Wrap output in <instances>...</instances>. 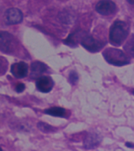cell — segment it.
Returning <instances> with one entry per match:
<instances>
[{
    "mask_svg": "<svg viewBox=\"0 0 134 151\" xmlns=\"http://www.w3.org/2000/svg\"><path fill=\"white\" fill-rule=\"evenodd\" d=\"M10 72L14 77L21 79V78L25 77L26 76L28 75V66L24 61L17 62V63L13 64L11 65Z\"/></svg>",
    "mask_w": 134,
    "mask_h": 151,
    "instance_id": "obj_7",
    "label": "cell"
},
{
    "mask_svg": "<svg viewBox=\"0 0 134 151\" xmlns=\"http://www.w3.org/2000/svg\"><path fill=\"white\" fill-rule=\"evenodd\" d=\"M129 30V25L125 22L121 21H115L110 29V42L114 46H120L126 40Z\"/></svg>",
    "mask_w": 134,
    "mask_h": 151,
    "instance_id": "obj_1",
    "label": "cell"
},
{
    "mask_svg": "<svg viewBox=\"0 0 134 151\" xmlns=\"http://www.w3.org/2000/svg\"><path fill=\"white\" fill-rule=\"evenodd\" d=\"M5 18L8 24H17L23 20V14L19 9L9 8L5 13Z\"/></svg>",
    "mask_w": 134,
    "mask_h": 151,
    "instance_id": "obj_6",
    "label": "cell"
},
{
    "mask_svg": "<svg viewBox=\"0 0 134 151\" xmlns=\"http://www.w3.org/2000/svg\"><path fill=\"white\" fill-rule=\"evenodd\" d=\"M38 128L40 130V131H42L43 132H51L52 130H53V127L51 126H50L49 124H47L46 123L43 122H40L38 123Z\"/></svg>",
    "mask_w": 134,
    "mask_h": 151,
    "instance_id": "obj_14",
    "label": "cell"
},
{
    "mask_svg": "<svg viewBox=\"0 0 134 151\" xmlns=\"http://www.w3.org/2000/svg\"><path fill=\"white\" fill-rule=\"evenodd\" d=\"M47 69V65L41 61H33L31 65V76L33 78H36L44 73Z\"/></svg>",
    "mask_w": 134,
    "mask_h": 151,
    "instance_id": "obj_9",
    "label": "cell"
},
{
    "mask_svg": "<svg viewBox=\"0 0 134 151\" xmlns=\"http://www.w3.org/2000/svg\"><path fill=\"white\" fill-rule=\"evenodd\" d=\"M35 85L40 92L48 93L54 87V82L50 76H41L36 80Z\"/></svg>",
    "mask_w": 134,
    "mask_h": 151,
    "instance_id": "obj_8",
    "label": "cell"
},
{
    "mask_svg": "<svg viewBox=\"0 0 134 151\" xmlns=\"http://www.w3.org/2000/svg\"><path fill=\"white\" fill-rule=\"evenodd\" d=\"M127 2H129V3H130V4H134V0H127Z\"/></svg>",
    "mask_w": 134,
    "mask_h": 151,
    "instance_id": "obj_18",
    "label": "cell"
},
{
    "mask_svg": "<svg viewBox=\"0 0 134 151\" xmlns=\"http://www.w3.org/2000/svg\"><path fill=\"white\" fill-rule=\"evenodd\" d=\"M8 68V61L3 57H0V76L3 75Z\"/></svg>",
    "mask_w": 134,
    "mask_h": 151,
    "instance_id": "obj_13",
    "label": "cell"
},
{
    "mask_svg": "<svg viewBox=\"0 0 134 151\" xmlns=\"http://www.w3.org/2000/svg\"><path fill=\"white\" fill-rule=\"evenodd\" d=\"M133 94H134V90H133Z\"/></svg>",
    "mask_w": 134,
    "mask_h": 151,
    "instance_id": "obj_20",
    "label": "cell"
},
{
    "mask_svg": "<svg viewBox=\"0 0 134 151\" xmlns=\"http://www.w3.org/2000/svg\"><path fill=\"white\" fill-rule=\"evenodd\" d=\"M17 40L10 33L0 31V50L7 54H12L16 50Z\"/></svg>",
    "mask_w": 134,
    "mask_h": 151,
    "instance_id": "obj_3",
    "label": "cell"
},
{
    "mask_svg": "<svg viewBox=\"0 0 134 151\" xmlns=\"http://www.w3.org/2000/svg\"><path fill=\"white\" fill-rule=\"evenodd\" d=\"M81 45L88 51L96 52L99 51L102 47H104V43L99 40L95 39L92 35H85L81 40Z\"/></svg>",
    "mask_w": 134,
    "mask_h": 151,
    "instance_id": "obj_5",
    "label": "cell"
},
{
    "mask_svg": "<svg viewBox=\"0 0 134 151\" xmlns=\"http://www.w3.org/2000/svg\"><path fill=\"white\" fill-rule=\"evenodd\" d=\"M96 10L104 16H109L115 12L116 4L111 0H100L96 6Z\"/></svg>",
    "mask_w": 134,
    "mask_h": 151,
    "instance_id": "obj_4",
    "label": "cell"
},
{
    "mask_svg": "<svg viewBox=\"0 0 134 151\" xmlns=\"http://www.w3.org/2000/svg\"><path fill=\"white\" fill-rule=\"evenodd\" d=\"M124 50L130 56L134 58V34L131 35L124 45Z\"/></svg>",
    "mask_w": 134,
    "mask_h": 151,
    "instance_id": "obj_12",
    "label": "cell"
},
{
    "mask_svg": "<svg viewBox=\"0 0 134 151\" xmlns=\"http://www.w3.org/2000/svg\"><path fill=\"white\" fill-rule=\"evenodd\" d=\"M45 113H47L48 115L54 116H59V117H66L67 114L66 109L61 107H52L48 109H46Z\"/></svg>",
    "mask_w": 134,
    "mask_h": 151,
    "instance_id": "obj_11",
    "label": "cell"
},
{
    "mask_svg": "<svg viewBox=\"0 0 134 151\" xmlns=\"http://www.w3.org/2000/svg\"><path fill=\"white\" fill-rule=\"evenodd\" d=\"M103 55L108 63L115 66H123L130 64V59L125 52L119 49L109 47L104 50Z\"/></svg>",
    "mask_w": 134,
    "mask_h": 151,
    "instance_id": "obj_2",
    "label": "cell"
},
{
    "mask_svg": "<svg viewBox=\"0 0 134 151\" xmlns=\"http://www.w3.org/2000/svg\"><path fill=\"white\" fill-rule=\"evenodd\" d=\"M70 82L72 83H76L78 82V73H75L74 71L71 72L70 74Z\"/></svg>",
    "mask_w": 134,
    "mask_h": 151,
    "instance_id": "obj_15",
    "label": "cell"
},
{
    "mask_svg": "<svg viewBox=\"0 0 134 151\" xmlns=\"http://www.w3.org/2000/svg\"><path fill=\"white\" fill-rule=\"evenodd\" d=\"M0 150H2V148H1V147H0Z\"/></svg>",
    "mask_w": 134,
    "mask_h": 151,
    "instance_id": "obj_19",
    "label": "cell"
},
{
    "mask_svg": "<svg viewBox=\"0 0 134 151\" xmlns=\"http://www.w3.org/2000/svg\"><path fill=\"white\" fill-rule=\"evenodd\" d=\"M25 89V85L24 84V83H18V84L17 85L16 87H15V91H16L17 93H21V92H23Z\"/></svg>",
    "mask_w": 134,
    "mask_h": 151,
    "instance_id": "obj_16",
    "label": "cell"
},
{
    "mask_svg": "<svg viewBox=\"0 0 134 151\" xmlns=\"http://www.w3.org/2000/svg\"><path fill=\"white\" fill-rule=\"evenodd\" d=\"M100 138L96 134H90L85 140V147L86 149H92L99 145Z\"/></svg>",
    "mask_w": 134,
    "mask_h": 151,
    "instance_id": "obj_10",
    "label": "cell"
},
{
    "mask_svg": "<svg viewBox=\"0 0 134 151\" xmlns=\"http://www.w3.org/2000/svg\"><path fill=\"white\" fill-rule=\"evenodd\" d=\"M125 146H127V147H130V148H133V147H134L133 144L130 143V142H126V144H125Z\"/></svg>",
    "mask_w": 134,
    "mask_h": 151,
    "instance_id": "obj_17",
    "label": "cell"
}]
</instances>
